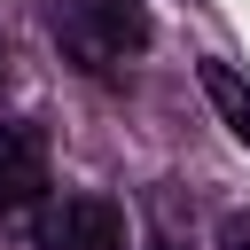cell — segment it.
I'll return each mask as SVG.
<instances>
[{"label":"cell","instance_id":"1","mask_svg":"<svg viewBox=\"0 0 250 250\" xmlns=\"http://www.w3.org/2000/svg\"><path fill=\"white\" fill-rule=\"evenodd\" d=\"M55 31L70 39V55L86 70H109L117 55H141L156 39V23H148L141 0H55Z\"/></svg>","mask_w":250,"mask_h":250},{"label":"cell","instance_id":"2","mask_svg":"<svg viewBox=\"0 0 250 250\" xmlns=\"http://www.w3.org/2000/svg\"><path fill=\"white\" fill-rule=\"evenodd\" d=\"M39 250H125V211L109 195H62L39 211Z\"/></svg>","mask_w":250,"mask_h":250},{"label":"cell","instance_id":"3","mask_svg":"<svg viewBox=\"0 0 250 250\" xmlns=\"http://www.w3.org/2000/svg\"><path fill=\"white\" fill-rule=\"evenodd\" d=\"M47 195V133L8 117L0 125V219H23Z\"/></svg>","mask_w":250,"mask_h":250},{"label":"cell","instance_id":"4","mask_svg":"<svg viewBox=\"0 0 250 250\" xmlns=\"http://www.w3.org/2000/svg\"><path fill=\"white\" fill-rule=\"evenodd\" d=\"M195 86H203V102L219 109V125H227V133H234V141L250 148V78H242L234 62L203 55V62H195Z\"/></svg>","mask_w":250,"mask_h":250},{"label":"cell","instance_id":"5","mask_svg":"<svg viewBox=\"0 0 250 250\" xmlns=\"http://www.w3.org/2000/svg\"><path fill=\"white\" fill-rule=\"evenodd\" d=\"M219 250H250V211H227L219 219Z\"/></svg>","mask_w":250,"mask_h":250},{"label":"cell","instance_id":"6","mask_svg":"<svg viewBox=\"0 0 250 250\" xmlns=\"http://www.w3.org/2000/svg\"><path fill=\"white\" fill-rule=\"evenodd\" d=\"M156 250H172V242H156Z\"/></svg>","mask_w":250,"mask_h":250}]
</instances>
